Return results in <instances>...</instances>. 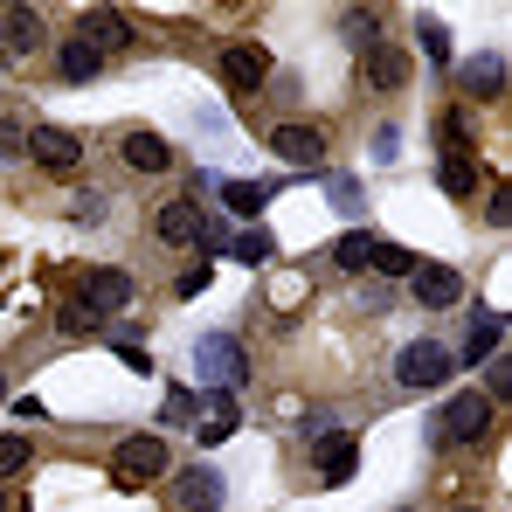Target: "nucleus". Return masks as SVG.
Listing matches in <instances>:
<instances>
[{
  "label": "nucleus",
  "instance_id": "4468645a",
  "mask_svg": "<svg viewBox=\"0 0 512 512\" xmlns=\"http://www.w3.org/2000/svg\"><path fill=\"white\" fill-rule=\"evenodd\" d=\"M236 423H243V416H236V395H208V402H201V443H229V436H236Z\"/></svg>",
  "mask_w": 512,
  "mask_h": 512
},
{
  "label": "nucleus",
  "instance_id": "9d476101",
  "mask_svg": "<svg viewBox=\"0 0 512 512\" xmlns=\"http://www.w3.org/2000/svg\"><path fill=\"white\" fill-rule=\"evenodd\" d=\"M28 153H35L42 167L70 173L77 160H84V139H77V132H63V125H35V132H28Z\"/></svg>",
  "mask_w": 512,
  "mask_h": 512
},
{
  "label": "nucleus",
  "instance_id": "f704fd0d",
  "mask_svg": "<svg viewBox=\"0 0 512 512\" xmlns=\"http://www.w3.org/2000/svg\"><path fill=\"white\" fill-rule=\"evenodd\" d=\"M14 416H21V423H49V409H42L35 395H21V402H14Z\"/></svg>",
  "mask_w": 512,
  "mask_h": 512
},
{
  "label": "nucleus",
  "instance_id": "f03ea898",
  "mask_svg": "<svg viewBox=\"0 0 512 512\" xmlns=\"http://www.w3.org/2000/svg\"><path fill=\"white\" fill-rule=\"evenodd\" d=\"M111 471H118V485L167 478V436H125V443L111 450Z\"/></svg>",
  "mask_w": 512,
  "mask_h": 512
},
{
  "label": "nucleus",
  "instance_id": "7ed1b4c3",
  "mask_svg": "<svg viewBox=\"0 0 512 512\" xmlns=\"http://www.w3.org/2000/svg\"><path fill=\"white\" fill-rule=\"evenodd\" d=\"M492 429V395H478V388H464L443 416H436V443H478Z\"/></svg>",
  "mask_w": 512,
  "mask_h": 512
},
{
  "label": "nucleus",
  "instance_id": "20e7f679",
  "mask_svg": "<svg viewBox=\"0 0 512 512\" xmlns=\"http://www.w3.org/2000/svg\"><path fill=\"white\" fill-rule=\"evenodd\" d=\"M270 153H277L284 167H298V173H319L326 167V132H319V125H277V132H270Z\"/></svg>",
  "mask_w": 512,
  "mask_h": 512
},
{
  "label": "nucleus",
  "instance_id": "393cba45",
  "mask_svg": "<svg viewBox=\"0 0 512 512\" xmlns=\"http://www.w3.org/2000/svg\"><path fill=\"white\" fill-rule=\"evenodd\" d=\"M367 250H374V236H360V229H353V236H340L333 263H340V270H367Z\"/></svg>",
  "mask_w": 512,
  "mask_h": 512
},
{
  "label": "nucleus",
  "instance_id": "e433bc0d",
  "mask_svg": "<svg viewBox=\"0 0 512 512\" xmlns=\"http://www.w3.org/2000/svg\"><path fill=\"white\" fill-rule=\"evenodd\" d=\"M0 395H7V381H0Z\"/></svg>",
  "mask_w": 512,
  "mask_h": 512
},
{
  "label": "nucleus",
  "instance_id": "2f4dec72",
  "mask_svg": "<svg viewBox=\"0 0 512 512\" xmlns=\"http://www.w3.org/2000/svg\"><path fill=\"white\" fill-rule=\"evenodd\" d=\"M14 153H28V132L14 118H0V160H14Z\"/></svg>",
  "mask_w": 512,
  "mask_h": 512
},
{
  "label": "nucleus",
  "instance_id": "6e6552de",
  "mask_svg": "<svg viewBox=\"0 0 512 512\" xmlns=\"http://www.w3.org/2000/svg\"><path fill=\"white\" fill-rule=\"evenodd\" d=\"M263 77H270V49H263V42H236V49H222V84H229V90L250 97Z\"/></svg>",
  "mask_w": 512,
  "mask_h": 512
},
{
  "label": "nucleus",
  "instance_id": "423d86ee",
  "mask_svg": "<svg viewBox=\"0 0 512 512\" xmlns=\"http://www.w3.org/2000/svg\"><path fill=\"white\" fill-rule=\"evenodd\" d=\"M409 291L423 298L429 312H450V305L464 298V277H457L450 263H416V270H409Z\"/></svg>",
  "mask_w": 512,
  "mask_h": 512
},
{
  "label": "nucleus",
  "instance_id": "ddd939ff",
  "mask_svg": "<svg viewBox=\"0 0 512 512\" xmlns=\"http://www.w3.org/2000/svg\"><path fill=\"white\" fill-rule=\"evenodd\" d=\"M180 506L187 512H215L222 506V471H208V464L180 471Z\"/></svg>",
  "mask_w": 512,
  "mask_h": 512
},
{
  "label": "nucleus",
  "instance_id": "f3484780",
  "mask_svg": "<svg viewBox=\"0 0 512 512\" xmlns=\"http://www.w3.org/2000/svg\"><path fill=\"white\" fill-rule=\"evenodd\" d=\"M367 84L374 90H402L409 84V56H402V49H367Z\"/></svg>",
  "mask_w": 512,
  "mask_h": 512
},
{
  "label": "nucleus",
  "instance_id": "bb28decb",
  "mask_svg": "<svg viewBox=\"0 0 512 512\" xmlns=\"http://www.w3.org/2000/svg\"><path fill=\"white\" fill-rule=\"evenodd\" d=\"M236 256H243V263H270V256H277V236H270V229H250V236L236 243Z\"/></svg>",
  "mask_w": 512,
  "mask_h": 512
},
{
  "label": "nucleus",
  "instance_id": "aec40b11",
  "mask_svg": "<svg viewBox=\"0 0 512 512\" xmlns=\"http://www.w3.org/2000/svg\"><path fill=\"white\" fill-rule=\"evenodd\" d=\"M464 84L478 90V97H499L506 90V63L499 56H478V63H464Z\"/></svg>",
  "mask_w": 512,
  "mask_h": 512
},
{
  "label": "nucleus",
  "instance_id": "dca6fc26",
  "mask_svg": "<svg viewBox=\"0 0 512 512\" xmlns=\"http://www.w3.org/2000/svg\"><path fill=\"white\" fill-rule=\"evenodd\" d=\"M153 229H160V243H194V236H201V208H194V201H167Z\"/></svg>",
  "mask_w": 512,
  "mask_h": 512
},
{
  "label": "nucleus",
  "instance_id": "a878e982",
  "mask_svg": "<svg viewBox=\"0 0 512 512\" xmlns=\"http://www.w3.org/2000/svg\"><path fill=\"white\" fill-rule=\"evenodd\" d=\"M374 28H381V14H374V7H353V14H346V42L374 49Z\"/></svg>",
  "mask_w": 512,
  "mask_h": 512
},
{
  "label": "nucleus",
  "instance_id": "412c9836",
  "mask_svg": "<svg viewBox=\"0 0 512 512\" xmlns=\"http://www.w3.org/2000/svg\"><path fill=\"white\" fill-rule=\"evenodd\" d=\"M499 333H506V319H499V312H485V319H471V340H464V360L478 367V360H485V353L499 346Z\"/></svg>",
  "mask_w": 512,
  "mask_h": 512
},
{
  "label": "nucleus",
  "instance_id": "c756f323",
  "mask_svg": "<svg viewBox=\"0 0 512 512\" xmlns=\"http://www.w3.org/2000/svg\"><path fill=\"white\" fill-rule=\"evenodd\" d=\"M14 471H28V443L21 436H0V478H14Z\"/></svg>",
  "mask_w": 512,
  "mask_h": 512
},
{
  "label": "nucleus",
  "instance_id": "7c9ffc66",
  "mask_svg": "<svg viewBox=\"0 0 512 512\" xmlns=\"http://www.w3.org/2000/svg\"><path fill=\"white\" fill-rule=\"evenodd\" d=\"M333 208H340V215H360V180L333 173Z\"/></svg>",
  "mask_w": 512,
  "mask_h": 512
},
{
  "label": "nucleus",
  "instance_id": "4be33fe9",
  "mask_svg": "<svg viewBox=\"0 0 512 512\" xmlns=\"http://www.w3.org/2000/svg\"><path fill=\"white\" fill-rule=\"evenodd\" d=\"M436 139H443V160H471V125H464L457 111L436 118Z\"/></svg>",
  "mask_w": 512,
  "mask_h": 512
},
{
  "label": "nucleus",
  "instance_id": "c9c22d12",
  "mask_svg": "<svg viewBox=\"0 0 512 512\" xmlns=\"http://www.w3.org/2000/svg\"><path fill=\"white\" fill-rule=\"evenodd\" d=\"M0 512H7V492H0Z\"/></svg>",
  "mask_w": 512,
  "mask_h": 512
},
{
  "label": "nucleus",
  "instance_id": "cd10ccee",
  "mask_svg": "<svg viewBox=\"0 0 512 512\" xmlns=\"http://www.w3.org/2000/svg\"><path fill=\"white\" fill-rule=\"evenodd\" d=\"M56 326H63V333H70V340H84L90 326H97V312H90L84 298H77V305H63V312H56Z\"/></svg>",
  "mask_w": 512,
  "mask_h": 512
},
{
  "label": "nucleus",
  "instance_id": "b1692460",
  "mask_svg": "<svg viewBox=\"0 0 512 512\" xmlns=\"http://www.w3.org/2000/svg\"><path fill=\"white\" fill-rule=\"evenodd\" d=\"M436 180H443V194H457V201H464V194H478V167H471V160H443Z\"/></svg>",
  "mask_w": 512,
  "mask_h": 512
},
{
  "label": "nucleus",
  "instance_id": "5701e85b",
  "mask_svg": "<svg viewBox=\"0 0 512 512\" xmlns=\"http://www.w3.org/2000/svg\"><path fill=\"white\" fill-rule=\"evenodd\" d=\"M367 263H374L381 277H409V270H416V250H402V243H374Z\"/></svg>",
  "mask_w": 512,
  "mask_h": 512
},
{
  "label": "nucleus",
  "instance_id": "1a4fd4ad",
  "mask_svg": "<svg viewBox=\"0 0 512 512\" xmlns=\"http://www.w3.org/2000/svg\"><path fill=\"white\" fill-rule=\"evenodd\" d=\"M312 450H319V478H326V485H346V478H353L360 443H353L346 429H312Z\"/></svg>",
  "mask_w": 512,
  "mask_h": 512
},
{
  "label": "nucleus",
  "instance_id": "9b49d317",
  "mask_svg": "<svg viewBox=\"0 0 512 512\" xmlns=\"http://www.w3.org/2000/svg\"><path fill=\"white\" fill-rule=\"evenodd\" d=\"M77 42H90L97 56H111V49H125V42H132V28H125V14H111V7H84Z\"/></svg>",
  "mask_w": 512,
  "mask_h": 512
},
{
  "label": "nucleus",
  "instance_id": "f8f14e48",
  "mask_svg": "<svg viewBox=\"0 0 512 512\" xmlns=\"http://www.w3.org/2000/svg\"><path fill=\"white\" fill-rule=\"evenodd\" d=\"M84 305L90 312H125V305H132V277H125V270H90Z\"/></svg>",
  "mask_w": 512,
  "mask_h": 512
},
{
  "label": "nucleus",
  "instance_id": "2eb2a0df",
  "mask_svg": "<svg viewBox=\"0 0 512 512\" xmlns=\"http://www.w3.org/2000/svg\"><path fill=\"white\" fill-rule=\"evenodd\" d=\"M125 167H139V173H167V167H173V146L160 139V132H132V139H125Z\"/></svg>",
  "mask_w": 512,
  "mask_h": 512
},
{
  "label": "nucleus",
  "instance_id": "a211bd4d",
  "mask_svg": "<svg viewBox=\"0 0 512 512\" xmlns=\"http://www.w3.org/2000/svg\"><path fill=\"white\" fill-rule=\"evenodd\" d=\"M222 201L236 215H263V201H277V180H222Z\"/></svg>",
  "mask_w": 512,
  "mask_h": 512
},
{
  "label": "nucleus",
  "instance_id": "39448f33",
  "mask_svg": "<svg viewBox=\"0 0 512 512\" xmlns=\"http://www.w3.org/2000/svg\"><path fill=\"white\" fill-rule=\"evenodd\" d=\"M395 374H402V388H443L450 381V353L436 340H416V346H402Z\"/></svg>",
  "mask_w": 512,
  "mask_h": 512
},
{
  "label": "nucleus",
  "instance_id": "6ab92c4d",
  "mask_svg": "<svg viewBox=\"0 0 512 512\" xmlns=\"http://www.w3.org/2000/svg\"><path fill=\"white\" fill-rule=\"evenodd\" d=\"M56 63H63V77H70V84H90V77L104 70V56H97L90 42H63V56H56Z\"/></svg>",
  "mask_w": 512,
  "mask_h": 512
},
{
  "label": "nucleus",
  "instance_id": "f257e3e1",
  "mask_svg": "<svg viewBox=\"0 0 512 512\" xmlns=\"http://www.w3.org/2000/svg\"><path fill=\"white\" fill-rule=\"evenodd\" d=\"M194 374H201L208 395H229V388H243L250 360H243V346L229 340V333H201L194 340Z\"/></svg>",
  "mask_w": 512,
  "mask_h": 512
},
{
  "label": "nucleus",
  "instance_id": "72a5a7b5",
  "mask_svg": "<svg viewBox=\"0 0 512 512\" xmlns=\"http://www.w3.org/2000/svg\"><path fill=\"white\" fill-rule=\"evenodd\" d=\"M77 215H84V222H104V194H97V187L77 194Z\"/></svg>",
  "mask_w": 512,
  "mask_h": 512
},
{
  "label": "nucleus",
  "instance_id": "0eeeda50",
  "mask_svg": "<svg viewBox=\"0 0 512 512\" xmlns=\"http://www.w3.org/2000/svg\"><path fill=\"white\" fill-rule=\"evenodd\" d=\"M35 49H42V14H35V7H0V56L21 63V56H35Z\"/></svg>",
  "mask_w": 512,
  "mask_h": 512
},
{
  "label": "nucleus",
  "instance_id": "c85d7f7f",
  "mask_svg": "<svg viewBox=\"0 0 512 512\" xmlns=\"http://www.w3.org/2000/svg\"><path fill=\"white\" fill-rule=\"evenodd\" d=\"M416 35H423L429 63H450V35H443V21H436V14H423V28H416Z\"/></svg>",
  "mask_w": 512,
  "mask_h": 512
},
{
  "label": "nucleus",
  "instance_id": "473e14b6",
  "mask_svg": "<svg viewBox=\"0 0 512 512\" xmlns=\"http://www.w3.org/2000/svg\"><path fill=\"white\" fill-rule=\"evenodd\" d=\"M187 416H194V395H187V388H173V395H167V423H187Z\"/></svg>",
  "mask_w": 512,
  "mask_h": 512
}]
</instances>
